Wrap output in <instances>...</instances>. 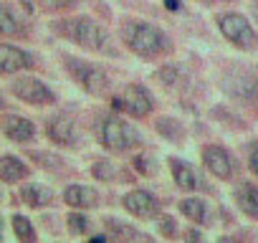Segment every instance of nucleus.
<instances>
[{"instance_id":"obj_1","label":"nucleus","mask_w":258,"mask_h":243,"mask_svg":"<svg viewBox=\"0 0 258 243\" xmlns=\"http://www.w3.org/2000/svg\"><path fill=\"white\" fill-rule=\"evenodd\" d=\"M119 38L124 41V46L129 51L142 56V58H160V56H167L172 51L170 38L157 26L145 23V21H137V18H126L121 23Z\"/></svg>"},{"instance_id":"obj_2","label":"nucleus","mask_w":258,"mask_h":243,"mask_svg":"<svg viewBox=\"0 0 258 243\" xmlns=\"http://www.w3.org/2000/svg\"><path fill=\"white\" fill-rule=\"evenodd\" d=\"M56 31H61L66 38H71L76 46H81L86 51H94V53H101V56H116L119 53L116 46H114L111 33L89 16L69 18L61 26H56Z\"/></svg>"},{"instance_id":"obj_3","label":"nucleus","mask_w":258,"mask_h":243,"mask_svg":"<svg viewBox=\"0 0 258 243\" xmlns=\"http://www.w3.org/2000/svg\"><path fill=\"white\" fill-rule=\"evenodd\" d=\"M99 142L109 152H129V150H135V147L142 145V137L121 116L106 114V116L99 119Z\"/></svg>"},{"instance_id":"obj_4","label":"nucleus","mask_w":258,"mask_h":243,"mask_svg":"<svg viewBox=\"0 0 258 243\" xmlns=\"http://www.w3.org/2000/svg\"><path fill=\"white\" fill-rule=\"evenodd\" d=\"M220 89L238 101L258 104V76L245 66H230L220 74Z\"/></svg>"},{"instance_id":"obj_5","label":"nucleus","mask_w":258,"mask_h":243,"mask_svg":"<svg viewBox=\"0 0 258 243\" xmlns=\"http://www.w3.org/2000/svg\"><path fill=\"white\" fill-rule=\"evenodd\" d=\"M66 71L71 74V79L91 96H101L106 94L109 89V76L101 66L96 64H89V61H81V58H74V56H66Z\"/></svg>"},{"instance_id":"obj_6","label":"nucleus","mask_w":258,"mask_h":243,"mask_svg":"<svg viewBox=\"0 0 258 243\" xmlns=\"http://www.w3.org/2000/svg\"><path fill=\"white\" fill-rule=\"evenodd\" d=\"M218 23V31L235 46V48H243V51H253L258 46V36L253 31V26L248 23L245 16L240 13H220L215 18Z\"/></svg>"},{"instance_id":"obj_7","label":"nucleus","mask_w":258,"mask_h":243,"mask_svg":"<svg viewBox=\"0 0 258 243\" xmlns=\"http://www.w3.org/2000/svg\"><path fill=\"white\" fill-rule=\"evenodd\" d=\"M111 104H114L116 111H124V114L135 116V119H142V116H147V114L152 111L155 99H152V94H150L145 86H140V84H126V86L121 89V94L114 96Z\"/></svg>"},{"instance_id":"obj_8","label":"nucleus","mask_w":258,"mask_h":243,"mask_svg":"<svg viewBox=\"0 0 258 243\" xmlns=\"http://www.w3.org/2000/svg\"><path fill=\"white\" fill-rule=\"evenodd\" d=\"M11 94L18 96L26 104L33 106H43V104H53V91L36 76H18L16 81H11Z\"/></svg>"},{"instance_id":"obj_9","label":"nucleus","mask_w":258,"mask_h":243,"mask_svg":"<svg viewBox=\"0 0 258 243\" xmlns=\"http://www.w3.org/2000/svg\"><path fill=\"white\" fill-rule=\"evenodd\" d=\"M46 135H48L51 142H56L61 147H76L79 140H81L76 125L63 114H53V116L46 119Z\"/></svg>"},{"instance_id":"obj_10","label":"nucleus","mask_w":258,"mask_h":243,"mask_svg":"<svg viewBox=\"0 0 258 243\" xmlns=\"http://www.w3.org/2000/svg\"><path fill=\"white\" fill-rule=\"evenodd\" d=\"M203 165L208 167V172L218 180H230L233 177V157L228 150L218 147V145H208L200 150Z\"/></svg>"},{"instance_id":"obj_11","label":"nucleus","mask_w":258,"mask_h":243,"mask_svg":"<svg viewBox=\"0 0 258 243\" xmlns=\"http://www.w3.org/2000/svg\"><path fill=\"white\" fill-rule=\"evenodd\" d=\"M121 205L126 213H132L135 218H155L160 213V200L147 193V190H129L121 198Z\"/></svg>"},{"instance_id":"obj_12","label":"nucleus","mask_w":258,"mask_h":243,"mask_svg":"<svg viewBox=\"0 0 258 243\" xmlns=\"http://www.w3.org/2000/svg\"><path fill=\"white\" fill-rule=\"evenodd\" d=\"M36 58L23 51V48H16L11 43H3L0 46V71L3 74H16V71H26V69H33Z\"/></svg>"},{"instance_id":"obj_13","label":"nucleus","mask_w":258,"mask_h":243,"mask_svg":"<svg viewBox=\"0 0 258 243\" xmlns=\"http://www.w3.org/2000/svg\"><path fill=\"white\" fill-rule=\"evenodd\" d=\"M3 135L13 142H31L36 137V127H33V122L21 116V114H6L3 116Z\"/></svg>"},{"instance_id":"obj_14","label":"nucleus","mask_w":258,"mask_h":243,"mask_svg":"<svg viewBox=\"0 0 258 243\" xmlns=\"http://www.w3.org/2000/svg\"><path fill=\"white\" fill-rule=\"evenodd\" d=\"M63 203L69 208H79V210H86V208H94L99 205V193L89 185H66L63 190Z\"/></svg>"},{"instance_id":"obj_15","label":"nucleus","mask_w":258,"mask_h":243,"mask_svg":"<svg viewBox=\"0 0 258 243\" xmlns=\"http://www.w3.org/2000/svg\"><path fill=\"white\" fill-rule=\"evenodd\" d=\"M170 162V172H172V180H175V185L180 188V190H187V193H192V190H198L200 188V180H198V172L185 162V160H180V157H170L167 160Z\"/></svg>"},{"instance_id":"obj_16","label":"nucleus","mask_w":258,"mask_h":243,"mask_svg":"<svg viewBox=\"0 0 258 243\" xmlns=\"http://www.w3.org/2000/svg\"><path fill=\"white\" fill-rule=\"evenodd\" d=\"M28 175H31V170H28V165L21 157H16V155H3L0 157V177H3V183L13 185V183L26 180Z\"/></svg>"},{"instance_id":"obj_17","label":"nucleus","mask_w":258,"mask_h":243,"mask_svg":"<svg viewBox=\"0 0 258 243\" xmlns=\"http://www.w3.org/2000/svg\"><path fill=\"white\" fill-rule=\"evenodd\" d=\"M233 198L238 203V208L248 215V218H258V185L253 183H240L233 190Z\"/></svg>"},{"instance_id":"obj_18","label":"nucleus","mask_w":258,"mask_h":243,"mask_svg":"<svg viewBox=\"0 0 258 243\" xmlns=\"http://www.w3.org/2000/svg\"><path fill=\"white\" fill-rule=\"evenodd\" d=\"M21 200L28 208H46L53 203V190L46 185H38V183H28L21 188Z\"/></svg>"},{"instance_id":"obj_19","label":"nucleus","mask_w":258,"mask_h":243,"mask_svg":"<svg viewBox=\"0 0 258 243\" xmlns=\"http://www.w3.org/2000/svg\"><path fill=\"white\" fill-rule=\"evenodd\" d=\"M0 31L3 36H21L26 33V18H21L11 6H3L0 8Z\"/></svg>"},{"instance_id":"obj_20","label":"nucleus","mask_w":258,"mask_h":243,"mask_svg":"<svg viewBox=\"0 0 258 243\" xmlns=\"http://www.w3.org/2000/svg\"><path fill=\"white\" fill-rule=\"evenodd\" d=\"M155 130H157L167 142H172V145H180V142L185 140L182 122H177V119H172V116H160V119L155 122Z\"/></svg>"},{"instance_id":"obj_21","label":"nucleus","mask_w":258,"mask_h":243,"mask_svg":"<svg viewBox=\"0 0 258 243\" xmlns=\"http://www.w3.org/2000/svg\"><path fill=\"white\" fill-rule=\"evenodd\" d=\"M177 208H180V213H182L187 220H192V223H205V220H208V205H205L203 198H185V200L177 203Z\"/></svg>"},{"instance_id":"obj_22","label":"nucleus","mask_w":258,"mask_h":243,"mask_svg":"<svg viewBox=\"0 0 258 243\" xmlns=\"http://www.w3.org/2000/svg\"><path fill=\"white\" fill-rule=\"evenodd\" d=\"M101 223H104L106 233H109L116 243H126V240L137 238V230H135L132 225H126V223H121V220H116V218H104Z\"/></svg>"},{"instance_id":"obj_23","label":"nucleus","mask_w":258,"mask_h":243,"mask_svg":"<svg viewBox=\"0 0 258 243\" xmlns=\"http://www.w3.org/2000/svg\"><path fill=\"white\" fill-rule=\"evenodd\" d=\"M13 223V233L18 235L21 243H36V230H33V223L26 218V215H13L11 218Z\"/></svg>"},{"instance_id":"obj_24","label":"nucleus","mask_w":258,"mask_h":243,"mask_svg":"<svg viewBox=\"0 0 258 243\" xmlns=\"http://www.w3.org/2000/svg\"><path fill=\"white\" fill-rule=\"evenodd\" d=\"M91 172H94V177H96V180L109 183V180H114L116 167H114L109 160H96V162H94V167H91Z\"/></svg>"},{"instance_id":"obj_25","label":"nucleus","mask_w":258,"mask_h":243,"mask_svg":"<svg viewBox=\"0 0 258 243\" xmlns=\"http://www.w3.org/2000/svg\"><path fill=\"white\" fill-rule=\"evenodd\" d=\"M66 223H69V230H71L74 235H81V233H86V230L91 228V220H89L84 213H71V215L66 218Z\"/></svg>"},{"instance_id":"obj_26","label":"nucleus","mask_w":258,"mask_h":243,"mask_svg":"<svg viewBox=\"0 0 258 243\" xmlns=\"http://www.w3.org/2000/svg\"><path fill=\"white\" fill-rule=\"evenodd\" d=\"M31 157L38 160V165L46 167V170H61V167H63V160L56 157V155H48V152H33Z\"/></svg>"},{"instance_id":"obj_27","label":"nucleus","mask_w":258,"mask_h":243,"mask_svg":"<svg viewBox=\"0 0 258 243\" xmlns=\"http://www.w3.org/2000/svg\"><path fill=\"white\" fill-rule=\"evenodd\" d=\"M157 230H160L162 238H175V235H177L175 218H172V215H160V218H157Z\"/></svg>"},{"instance_id":"obj_28","label":"nucleus","mask_w":258,"mask_h":243,"mask_svg":"<svg viewBox=\"0 0 258 243\" xmlns=\"http://www.w3.org/2000/svg\"><path fill=\"white\" fill-rule=\"evenodd\" d=\"M41 6L46 11H53V13H66L76 6V0H41Z\"/></svg>"},{"instance_id":"obj_29","label":"nucleus","mask_w":258,"mask_h":243,"mask_svg":"<svg viewBox=\"0 0 258 243\" xmlns=\"http://www.w3.org/2000/svg\"><path fill=\"white\" fill-rule=\"evenodd\" d=\"M155 79H160V84H165V86H175V84L180 81V71L172 69V66H165L162 71L155 74Z\"/></svg>"},{"instance_id":"obj_30","label":"nucleus","mask_w":258,"mask_h":243,"mask_svg":"<svg viewBox=\"0 0 258 243\" xmlns=\"http://www.w3.org/2000/svg\"><path fill=\"white\" fill-rule=\"evenodd\" d=\"M248 167H250V172L258 177V142H253L250 150H248Z\"/></svg>"},{"instance_id":"obj_31","label":"nucleus","mask_w":258,"mask_h":243,"mask_svg":"<svg viewBox=\"0 0 258 243\" xmlns=\"http://www.w3.org/2000/svg\"><path fill=\"white\" fill-rule=\"evenodd\" d=\"M182 240H185V243H205V238H203V233H200L198 228H187V230L182 233Z\"/></svg>"},{"instance_id":"obj_32","label":"nucleus","mask_w":258,"mask_h":243,"mask_svg":"<svg viewBox=\"0 0 258 243\" xmlns=\"http://www.w3.org/2000/svg\"><path fill=\"white\" fill-rule=\"evenodd\" d=\"M132 162H135V167H137L142 175H152V170H155V167L150 165V160H147V157H142V155H140V157H135Z\"/></svg>"},{"instance_id":"obj_33","label":"nucleus","mask_w":258,"mask_h":243,"mask_svg":"<svg viewBox=\"0 0 258 243\" xmlns=\"http://www.w3.org/2000/svg\"><path fill=\"white\" fill-rule=\"evenodd\" d=\"M218 243H240V240L233 238V235H223V238H218Z\"/></svg>"},{"instance_id":"obj_34","label":"nucleus","mask_w":258,"mask_h":243,"mask_svg":"<svg viewBox=\"0 0 258 243\" xmlns=\"http://www.w3.org/2000/svg\"><path fill=\"white\" fill-rule=\"evenodd\" d=\"M165 6H167L170 11H177V8H180V3H177V0H165Z\"/></svg>"},{"instance_id":"obj_35","label":"nucleus","mask_w":258,"mask_h":243,"mask_svg":"<svg viewBox=\"0 0 258 243\" xmlns=\"http://www.w3.org/2000/svg\"><path fill=\"white\" fill-rule=\"evenodd\" d=\"M89 243H106V235H94Z\"/></svg>"},{"instance_id":"obj_36","label":"nucleus","mask_w":258,"mask_h":243,"mask_svg":"<svg viewBox=\"0 0 258 243\" xmlns=\"http://www.w3.org/2000/svg\"><path fill=\"white\" fill-rule=\"evenodd\" d=\"M200 3H208L210 6V3H218V0H200Z\"/></svg>"}]
</instances>
